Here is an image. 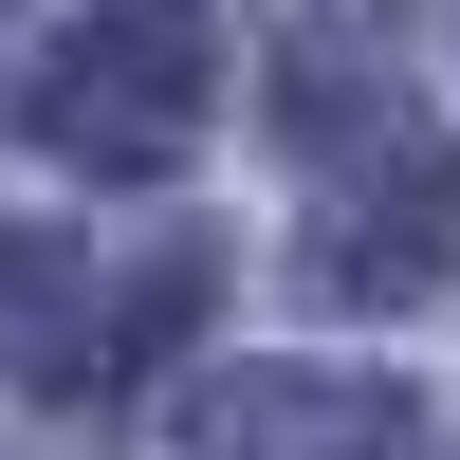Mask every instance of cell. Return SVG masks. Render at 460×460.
<instances>
[{
    "label": "cell",
    "instance_id": "cell-3",
    "mask_svg": "<svg viewBox=\"0 0 460 460\" xmlns=\"http://www.w3.org/2000/svg\"><path fill=\"white\" fill-rule=\"evenodd\" d=\"M184 460H424V405L387 368H240V387H203Z\"/></svg>",
    "mask_w": 460,
    "mask_h": 460
},
{
    "label": "cell",
    "instance_id": "cell-2",
    "mask_svg": "<svg viewBox=\"0 0 460 460\" xmlns=\"http://www.w3.org/2000/svg\"><path fill=\"white\" fill-rule=\"evenodd\" d=\"M314 295H350V314H387V295H424L460 258V147H350V166L314 184Z\"/></svg>",
    "mask_w": 460,
    "mask_h": 460
},
{
    "label": "cell",
    "instance_id": "cell-5",
    "mask_svg": "<svg viewBox=\"0 0 460 460\" xmlns=\"http://www.w3.org/2000/svg\"><path fill=\"white\" fill-rule=\"evenodd\" d=\"M74 314V240H37V221H0V368H37Z\"/></svg>",
    "mask_w": 460,
    "mask_h": 460
},
{
    "label": "cell",
    "instance_id": "cell-4",
    "mask_svg": "<svg viewBox=\"0 0 460 460\" xmlns=\"http://www.w3.org/2000/svg\"><path fill=\"white\" fill-rule=\"evenodd\" d=\"M258 19H277V111L295 129H350L405 74V0H258Z\"/></svg>",
    "mask_w": 460,
    "mask_h": 460
},
{
    "label": "cell",
    "instance_id": "cell-1",
    "mask_svg": "<svg viewBox=\"0 0 460 460\" xmlns=\"http://www.w3.org/2000/svg\"><path fill=\"white\" fill-rule=\"evenodd\" d=\"M203 74H221L203 0H93L74 56L37 74V129H56L74 166H166V147L203 129Z\"/></svg>",
    "mask_w": 460,
    "mask_h": 460
}]
</instances>
